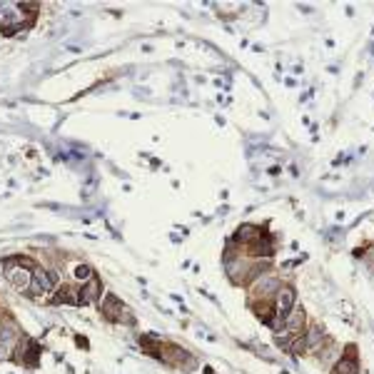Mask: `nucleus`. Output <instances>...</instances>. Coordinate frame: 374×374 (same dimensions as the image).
<instances>
[{
	"label": "nucleus",
	"mask_w": 374,
	"mask_h": 374,
	"mask_svg": "<svg viewBox=\"0 0 374 374\" xmlns=\"http://www.w3.org/2000/svg\"><path fill=\"white\" fill-rule=\"evenodd\" d=\"M100 312H103V317L108 322H120V315L125 312V307L117 302L115 294H105V302L100 304Z\"/></svg>",
	"instance_id": "20e7f679"
},
{
	"label": "nucleus",
	"mask_w": 374,
	"mask_h": 374,
	"mask_svg": "<svg viewBox=\"0 0 374 374\" xmlns=\"http://www.w3.org/2000/svg\"><path fill=\"white\" fill-rule=\"evenodd\" d=\"M100 294H103V285H100L97 277L90 280V282H85V285L80 287V307H83V304H90V302H97Z\"/></svg>",
	"instance_id": "39448f33"
},
{
	"label": "nucleus",
	"mask_w": 374,
	"mask_h": 374,
	"mask_svg": "<svg viewBox=\"0 0 374 374\" xmlns=\"http://www.w3.org/2000/svg\"><path fill=\"white\" fill-rule=\"evenodd\" d=\"M3 267H5V277H8V282L18 289V292L28 294L30 285H32V272H30V269H23L20 264H15V259H13V257L5 259V262H3Z\"/></svg>",
	"instance_id": "f257e3e1"
},
{
	"label": "nucleus",
	"mask_w": 374,
	"mask_h": 374,
	"mask_svg": "<svg viewBox=\"0 0 374 374\" xmlns=\"http://www.w3.org/2000/svg\"><path fill=\"white\" fill-rule=\"evenodd\" d=\"M73 277L78 280V282H90V280H95V272H92V267L90 264H75L73 267Z\"/></svg>",
	"instance_id": "423d86ee"
},
{
	"label": "nucleus",
	"mask_w": 374,
	"mask_h": 374,
	"mask_svg": "<svg viewBox=\"0 0 374 374\" xmlns=\"http://www.w3.org/2000/svg\"><path fill=\"white\" fill-rule=\"evenodd\" d=\"M50 302L53 304H75V307H80V287L65 285V287L55 289V294H53Z\"/></svg>",
	"instance_id": "7ed1b4c3"
},
{
	"label": "nucleus",
	"mask_w": 374,
	"mask_h": 374,
	"mask_svg": "<svg viewBox=\"0 0 374 374\" xmlns=\"http://www.w3.org/2000/svg\"><path fill=\"white\" fill-rule=\"evenodd\" d=\"M334 374H357L359 372V362H357V347H347V352L339 357V362L334 364Z\"/></svg>",
	"instance_id": "f03ea898"
}]
</instances>
